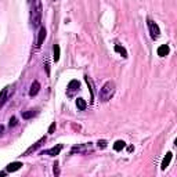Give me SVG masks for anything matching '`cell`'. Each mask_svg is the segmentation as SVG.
<instances>
[{
  "instance_id": "obj_18",
  "label": "cell",
  "mask_w": 177,
  "mask_h": 177,
  "mask_svg": "<svg viewBox=\"0 0 177 177\" xmlns=\"http://www.w3.org/2000/svg\"><path fill=\"white\" fill-rule=\"evenodd\" d=\"M84 147H73L72 148V152H83Z\"/></svg>"
},
{
  "instance_id": "obj_11",
  "label": "cell",
  "mask_w": 177,
  "mask_h": 177,
  "mask_svg": "<svg viewBox=\"0 0 177 177\" xmlns=\"http://www.w3.org/2000/svg\"><path fill=\"white\" fill-rule=\"evenodd\" d=\"M79 86H80V83L78 80H71L68 84V89H69V91H76V90H79Z\"/></svg>"
},
{
  "instance_id": "obj_12",
  "label": "cell",
  "mask_w": 177,
  "mask_h": 177,
  "mask_svg": "<svg viewBox=\"0 0 177 177\" xmlns=\"http://www.w3.org/2000/svg\"><path fill=\"white\" fill-rule=\"evenodd\" d=\"M76 107H78L80 111H84L86 107H87V104H86V101H84L83 98H78V100H76Z\"/></svg>"
},
{
  "instance_id": "obj_9",
  "label": "cell",
  "mask_w": 177,
  "mask_h": 177,
  "mask_svg": "<svg viewBox=\"0 0 177 177\" xmlns=\"http://www.w3.org/2000/svg\"><path fill=\"white\" fill-rule=\"evenodd\" d=\"M21 168H22V163H21V162H12V163H10V165L7 166V172L12 173V172L19 170Z\"/></svg>"
},
{
  "instance_id": "obj_24",
  "label": "cell",
  "mask_w": 177,
  "mask_h": 177,
  "mask_svg": "<svg viewBox=\"0 0 177 177\" xmlns=\"http://www.w3.org/2000/svg\"><path fill=\"white\" fill-rule=\"evenodd\" d=\"M4 174H6V173H4V172H2V173H0V176H4Z\"/></svg>"
},
{
  "instance_id": "obj_5",
  "label": "cell",
  "mask_w": 177,
  "mask_h": 177,
  "mask_svg": "<svg viewBox=\"0 0 177 177\" xmlns=\"http://www.w3.org/2000/svg\"><path fill=\"white\" fill-rule=\"evenodd\" d=\"M39 90H40V83L37 80H35L32 83V86H30V90H29V96L30 97H33V96H36L37 93H39Z\"/></svg>"
},
{
  "instance_id": "obj_21",
  "label": "cell",
  "mask_w": 177,
  "mask_h": 177,
  "mask_svg": "<svg viewBox=\"0 0 177 177\" xmlns=\"http://www.w3.org/2000/svg\"><path fill=\"white\" fill-rule=\"evenodd\" d=\"M54 174H55V176H58V174H60V169H58V163L57 162L54 163Z\"/></svg>"
},
{
  "instance_id": "obj_8",
  "label": "cell",
  "mask_w": 177,
  "mask_h": 177,
  "mask_svg": "<svg viewBox=\"0 0 177 177\" xmlns=\"http://www.w3.org/2000/svg\"><path fill=\"white\" fill-rule=\"evenodd\" d=\"M172 158H173V154H172V152H168V154H166V156L163 158V161H162V165H161L162 170H165V169L169 166V163H170Z\"/></svg>"
},
{
  "instance_id": "obj_2",
  "label": "cell",
  "mask_w": 177,
  "mask_h": 177,
  "mask_svg": "<svg viewBox=\"0 0 177 177\" xmlns=\"http://www.w3.org/2000/svg\"><path fill=\"white\" fill-rule=\"evenodd\" d=\"M115 94V83L114 82H107L100 90V100L101 101H108Z\"/></svg>"
},
{
  "instance_id": "obj_10",
  "label": "cell",
  "mask_w": 177,
  "mask_h": 177,
  "mask_svg": "<svg viewBox=\"0 0 177 177\" xmlns=\"http://www.w3.org/2000/svg\"><path fill=\"white\" fill-rule=\"evenodd\" d=\"M7 96H9V87H4L3 90L0 91V107L4 105V102L7 100Z\"/></svg>"
},
{
  "instance_id": "obj_17",
  "label": "cell",
  "mask_w": 177,
  "mask_h": 177,
  "mask_svg": "<svg viewBox=\"0 0 177 177\" xmlns=\"http://www.w3.org/2000/svg\"><path fill=\"white\" fill-rule=\"evenodd\" d=\"M33 115H35L33 111H28V112H24V114H22V118H24V119H29V118H32Z\"/></svg>"
},
{
  "instance_id": "obj_19",
  "label": "cell",
  "mask_w": 177,
  "mask_h": 177,
  "mask_svg": "<svg viewBox=\"0 0 177 177\" xmlns=\"http://www.w3.org/2000/svg\"><path fill=\"white\" fill-rule=\"evenodd\" d=\"M97 145H98V147H101V148H105V147H107V141H105V140H100L98 143H97Z\"/></svg>"
},
{
  "instance_id": "obj_4",
  "label": "cell",
  "mask_w": 177,
  "mask_h": 177,
  "mask_svg": "<svg viewBox=\"0 0 177 177\" xmlns=\"http://www.w3.org/2000/svg\"><path fill=\"white\" fill-rule=\"evenodd\" d=\"M44 39H46V29H44V27H40V29H39V35H37V47H40V46L43 44V42H44Z\"/></svg>"
},
{
  "instance_id": "obj_13",
  "label": "cell",
  "mask_w": 177,
  "mask_h": 177,
  "mask_svg": "<svg viewBox=\"0 0 177 177\" xmlns=\"http://www.w3.org/2000/svg\"><path fill=\"white\" fill-rule=\"evenodd\" d=\"M53 51H54V54H53V58H54V61L57 62V61L60 60V46H58V44H54V47H53Z\"/></svg>"
},
{
  "instance_id": "obj_22",
  "label": "cell",
  "mask_w": 177,
  "mask_h": 177,
  "mask_svg": "<svg viewBox=\"0 0 177 177\" xmlns=\"http://www.w3.org/2000/svg\"><path fill=\"white\" fill-rule=\"evenodd\" d=\"M54 130H55V123H53V125L50 126V129H48V133H53Z\"/></svg>"
},
{
  "instance_id": "obj_6",
  "label": "cell",
  "mask_w": 177,
  "mask_h": 177,
  "mask_svg": "<svg viewBox=\"0 0 177 177\" xmlns=\"http://www.w3.org/2000/svg\"><path fill=\"white\" fill-rule=\"evenodd\" d=\"M169 51H170V48H169L168 44H162L158 47V55L159 57H166V55L169 54Z\"/></svg>"
},
{
  "instance_id": "obj_3",
  "label": "cell",
  "mask_w": 177,
  "mask_h": 177,
  "mask_svg": "<svg viewBox=\"0 0 177 177\" xmlns=\"http://www.w3.org/2000/svg\"><path fill=\"white\" fill-rule=\"evenodd\" d=\"M148 28H150V33H151V37H152L154 40L158 39L159 37V33H161V30H159V27L155 24V22L152 21V19H148Z\"/></svg>"
},
{
  "instance_id": "obj_20",
  "label": "cell",
  "mask_w": 177,
  "mask_h": 177,
  "mask_svg": "<svg viewBox=\"0 0 177 177\" xmlns=\"http://www.w3.org/2000/svg\"><path fill=\"white\" fill-rule=\"evenodd\" d=\"M15 125H17V118L12 116L11 119H10V126H15Z\"/></svg>"
},
{
  "instance_id": "obj_16",
  "label": "cell",
  "mask_w": 177,
  "mask_h": 177,
  "mask_svg": "<svg viewBox=\"0 0 177 177\" xmlns=\"http://www.w3.org/2000/svg\"><path fill=\"white\" fill-rule=\"evenodd\" d=\"M44 140H46V138H42V140H40V141H37L36 144L33 145V147H30V148H29V150H28V151H27V152H25V155H28V154H30V152H32V151H36V150H37V148H39V147H40V145H42V143H43V141H44Z\"/></svg>"
},
{
  "instance_id": "obj_7",
  "label": "cell",
  "mask_w": 177,
  "mask_h": 177,
  "mask_svg": "<svg viewBox=\"0 0 177 177\" xmlns=\"http://www.w3.org/2000/svg\"><path fill=\"white\" fill-rule=\"evenodd\" d=\"M61 150H62V145L58 144L57 147H53V148H50V150L44 151V154H47V155H51V156H55V155H58V154H60Z\"/></svg>"
},
{
  "instance_id": "obj_23",
  "label": "cell",
  "mask_w": 177,
  "mask_h": 177,
  "mask_svg": "<svg viewBox=\"0 0 177 177\" xmlns=\"http://www.w3.org/2000/svg\"><path fill=\"white\" fill-rule=\"evenodd\" d=\"M3 132H4V126H2V125H0V134H3Z\"/></svg>"
},
{
  "instance_id": "obj_15",
  "label": "cell",
  "mask_w": 177,
  "mask_h": 177,
  "mask_svg": "<svg viewBox=\"0 0 177 177\" xmlns=\"http://www.w3.org/2000/svg\"><path fill=\"white\" fill-rule=\"evenodd\" d=\"M115 51H118V53H119V54L122 55L123 58H127V51L125 50V48H123V47H120L119 44H116V46H115Z\"/></svg>"
},
{
  "instance_id": "obj_1",
  "label": "cell",
  "mask_w": 177,
  "mask_h": 177,
  "mask_svg": "<svg viewBox=\"0 0 177 177\" xmlns=\"http://www.w3.org/2000/svg\"><path fill=\"white\" fill-rule=\"evenodd\" d=\"M42 0H33L32 9H30V22L33 27H39L42 22Z\"/></svg>"
},
{
  "instance_id": "obj_14",
  "label": "cell",
  "mask_w": 177,
  "mask_h": 177,
  "mask_svg": "<svg viewBox=\"0 0 177 177\" xmlns=\"http://www.w3.org/2000/svg\"><path fill=\"white\" fill-rule=\"evenodd\" d=\"M125 145H126V144H125V141L118 140L116 143L114 144V150H115V151H122L123 148H125Z\"/></svg>"
}]
</instances>
